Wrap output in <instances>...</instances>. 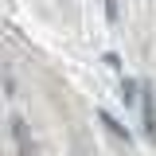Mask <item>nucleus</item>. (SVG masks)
Here are the masks:
<instances>
[{
    "label": "nucleus",
    "instance_id": "f257e3e1",
    "mask_svg": "<svg viewBox=\"0 0 156 156\" xmlns=\"http://www.w3.org/2000/svg\"><path fill=\"white\" fill-rule=\"evenodd\" d=\"M12 136H16V144H20V156H31V140H27L23 117H12Z\"/></svg>",
    "mask_w": 156,
    "mask_h": 156
},
{
    "label": "nucleus",
    "instance_id": "f03ea898",
    "mask_svg": "<svg viewBox=\"0 0 156 156\" xmlns=\"http://www.w3.org/2000/svg\"><path fill=\"white\" fill-rule=\"evenodd\" d=\"M144 133L156 136V117H152V90L144 86Z\"/></svg>",
    "mask_w": 156,
    "mask_h": 156
},
{
    "label": "nucleus",
    "instance_id": "7ed1b4c3",
    "mask_svg": "<svg viewBox=\"0 0 156 156\" xmlns=\"http://www.w3.org/2000/svg\"><path fill=\"white\" fill-rule=\"evenodd\" d=\"M101 125H105V129H109L113 136H125V129H121V125H117V121H113L109 113H101Z\"/></svg>",
    "mask_w": 156,
    "mask_h": 156
}]
</instances>
